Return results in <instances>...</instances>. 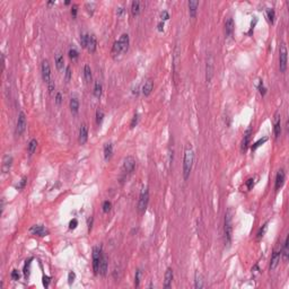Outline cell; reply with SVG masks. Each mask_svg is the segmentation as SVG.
<instances>
[{"instance_id": "6da1fadb", "label": "cell", "mask_w": 289, "mask_h": 289, "mask_svg": "<svg viewBox=\"0 0 289 289\" xmlns=\"http://www.w3.org/2000/svg\"><path fill=\"white\" fill-rule=\"evenodd\" d=\"M129 44H130V39H129V35L128 34H122L120 36V39L116 42H114L113 46H112V51L111 54L113 58H118L120 55H123L124 53H127L128 50H129Z\"/></svg>"}, {"instance_id": "7a4b0ae2", "label": "cell", "mask_w": 289, "mask_h": 289, "mask_svg": "<svg viewBox=\"0 0 289 289\" xmlns=\"http://www.w3.org/2000/svg\"><path fill=\"white\" fill-rule=\"evenodd\" d=\"M193 162H194V153L190 144H187L184 150V158H183V179L187 181L192 171Z\"/></svg>"}, {"instance_id": "3957f363", "label": "cell", "mask_w": 289, "mask_h": 289, "mask_svg": "<svg viewBox=\"0 0 289 289\" xmlns=\"http://www.w3.org/2000/svg\"><path fill=\"white\" fill-rule=\"evenodd\" d=\"M225 241L227 245H230L232 242V235H233V223H232V210H227L226 215H225Z\"/></svg>"}, {"instance_id": "277c9868", "label": "cell", "mask_w": 289, "mask_h": 289, "mask_svg": "<svg viewBox=\"0 0 289 289\" xmlns=\"http://www.w3.org/2000/svg\"><path fill=\"white\" fill-rule=\"evenodd\" d=\"M148 202H149V191L147 187H144L140 192L138 201V213H144L148 207Z\"/></svg>"}, {"instance_id": "5b68a950", "label": "cell", "mask_w": 289, "mask_h": 289, "mask_svg": "<svg viewBox=\"0 0 289 289\" xmlns=\"http://www.w3.org/2000/svg\"><path fill=\"white\" fill-rule=\"evenodd\" d=\"M287 62H288V51L285 44H281L279 50V69L280 72H286L287 70Z\"/></svg>"}, {"instance_id": "8992f818", "label": "cell", "mask_w": 289, "mask_h": 289, "mask_svg": "<svg viewBox=\"0 0 289 289\" xmlns=\"http://www.w3.org/2000/svg\"><path fill=\"white\" fill-rule=\"evenodd\" d=\"M26 125H27V121H26V115L23 111H20L18 113V119H17V124H16V133L18 136H22L24 131L26 130Z\"/></svg>"}, {"instance_id": "52a82bcc", "label": "cell", "mask_w": 289, "mask_h": 289, "mask_svg": "<svg viewBox=\"0 0 289 289\" xmlns=\"http://www.w3.org/2000/svg\"><path fill=\"white\" fill-rule=\"evenodd\" d=\"M102 254V249L99 246H95L93 249V270L95 275H98V265Z\"/></svg>"}, {"instance_id": "ba28073f", "label": "cell", "mask_w": 289, "mask_h": 289, "mask_svg": "<svg viewBox=\"0 0 289 289\" xmlns=\"http://www.w3.org/2000/svg\"><path fill=\"white\" fill-rule=\"evenodd\" d=\"M213 71H215V63H213V58L210 54L207 58V65H206V80L207 82H210L213 77Z\"/></svg>"}, {"instance_id": "9c48e42d", "label": "cell", "mask_w": 289, "mask_h": 289, "mask_svg": "<svg viewBox=\"0 0 289 289\" xmlns=\"http://www.w3.org/2000/svg\"><path fill=\"white\" fill-rule=\"evenodd\" d=\"M41 71H42L43 80H44V82L48 84V82L52 79L51 68H50V63H49L48 60H43L42 66H41Z\"/></svg>"}, {"instance_id": "30bf717a", "label": "cell", "mask_w": 289, "mask_h": 289, "mask_svg": "<svg viewBox=\"0 0 289 289\" xmlns=\"http://www.w3.org/2000/svg\"><path fill=\"white\" fill-rule=\"evenodd\" d=\"M136 168V159L132 156H127L123 160V171L127 174H131Z\"/></svg>"}, {"instance_id": "8fae6325", "label": "cell", "mask_w": 289, "mask_h": 289, "mask_svg": "<svg viewBox=\"0 0 289 289\" xmlns=\"http://www.w3.org/2000/svg\"><path fill=\"white\" fill-rule=\"evenodd\" d=\"M13 162H14V159H13V156H10V155H5L3 158V174H7L9 173V171H10V168H12L13 166Z\"/></svg>"}, {"instance_id": "7c38bea8", "label": "cell", "mask_w": 289, "mask_h": 289, "mask_svg": "<svg viewBox=\"0 0 289 289\" xmlns=\"http://www.w3.org/2000/svg\"><path fill=\"white\" fill-rule=\"evenodd\" d=\"M108 258L103 253L102 256H101V261H99V265H98V273L101 276H103V277H105L106 273H108Z\"/></svg>"}, {"instance_id": "4fadbf2b", "label": "cell", "mask_w": 289, "mask_h": 289, "mask_svg": "<svg viewBox=\"0 0 289 289\" xmlns=\"http://www.w3.org/2000/svg\"><path fill=\"white\" fill-rule=\"evenodd\" d=\"M285 177H286V175H285V171L283 170L278 171L277 176H276V183H275L276 191L280 190L281 187H282L283 183H285Z\"/></svg>"}, {"instance_id": "5bb4252c", "label": "cell", "mask_w": 289, "mask_h": 289, "mask_svg": "<svg viewBox=\"0 0 289 289\" xmlns=\"http://www.w3.org/2000/svg\"><path fill=\"white\" fill-rule=\"evenodd\" d=\"M79 144H85L86 142H87L88 140V127L85 124V123H82L81 125H80V129H79Z\"/></svg>"}, {"instance_id": "9a60e30c", "label": "cell", "mask_w": 289, "mask_h": 289, "mask_svg": "<svg viewBox=\"0 0 289 289\" xmlns=\"http://www.w3.org/2000/svg\"><path fill=\"white\" fill-rule=\"evenodd\" d=\"M251 134H252V129L249 128V129L245 131V133H244L243 141H242V147H241L242 153L246 151L247 147H249V144H250V140H251Z\"/></svg>"}, {"instance_id": "2e32d148", "label": "cell", "mask_w": 289, "mask_h": 289, "mask_svg": "<svg viewBox=\"0 0 289 289\" xmlns=\"http://www.w3.org/2000/svg\"><path fill=\"white\" fill-rule=\"evenodd\" d=\"M29 232H31L33 235H37V236H46L49 234V232L42 226V225H34V226H32Z\"/></svg>"}, {"instance_id": "e0dca14e", "label": "cell", "mask_w": 289, "mask_h": 289, "mask_svg": "<svg viewBox=\"0 0 289 289\" xmlns=\"http://www.w3.org/2000/svg\"><path fill=\"white\" fill-rule=\"evenodd\" d=\"M281 253L280 251H273L271 255V261H270V270H275L280 262Z\"/></svg>"}, {"instance_id": "ac0fdd59", "label": "cell", "mask_w": 289, "mask_h": 289, "mask_svg": "<svg viewBox=\"0 0 289 289\" xmlns=\"http://www.w3.org/2000/svg\"><path fill=\"white\" fill-rule=\"evenodd\" d=\"M275 127H273V132H275V137L276 138H279L281 134V119H280V115H279V113H276V116H275Z\"/></svg>"}, {"instance_id": "d6986e66", "label": "cell", "mask_w": 289, "mask_h": 289, "mask_svg": "<svg viewBox=\"0 0 289 289\" xmlns=\"http://www.w3.org/2000/svg\"><path fill=\"white\" fill-rule=\"evenodd\" d=\"M96 48H97L96 37H95V35L89 34V36H88V44H87L88 52H89V53H94V52L96 51Z\"/></svg>"}, {"instance_id": "ffe728a7", "label": "cell", "mask_w": 289, "mask_h": 289, "mask_svg": "<svg viewBox=\"0 0 289 289\" xmlns=\"http://www.w3.org/2000/svg\"><path fill=\"white\" fill-rule=\"evenodd\" d=\"M154 89V81L153 79H147L146 80V82H144V85L142 86V94H144V96H149L151 94V92H153Z\"/></svg>"}, {"instance_id": "44dd1931", "label": "cell", "mask_w": 289, "mask_h": 289, "mask_svg": "<svg viewBox=\"0 0 289 289\" xmlns=\"http://www.w3.org/2000/svg\"><path fill=\"white\" fill-rule=\"evenodd\" d=\"M172 281H173V270L171 268H167L165 272V280H164V288H170L172 286Z\"/></svg>"}, {"instance_id": "7402d4cb", "label": "cell", "mask_w": 289, "mask_h": 289, "mask_svg": "<svg viewBox=\"0 0 289 289\" xmlns=\"http://www.w3.org/2000/svg\"><path fill=\"white\" fill-rule=\"evenodd\" d=\"M187 6H189V13H190V16L192 18H194L197 16V12H198L199 1H197V0H191V1L187 3Z\"/></svg>"}, {"instance_id": "603a6c76", "label": "cell", "mask_w": 289, "mask_h": 289, "mask_svg": "<svg viewBox=\"0 0 289 289\" xmlns=\"http://www.w3.org/2000/svg\"><path fill=\"white\" fill-rule=\"evenodd\" d=\"M141 6H142V3H140V1H138V0L132 1V3H131V14H132L133 17L138 16V15L141 13Z\"/></svg>"}, {"instance_id": "cb8c5ba5", "label": "cell", "mask_w": 289, "mask_h": 289, "mask_svg": "<svg viewBox=\"0 0 289 289\" xmlns=\"http://www.w3.org/2000/svg\"><path fill=\"white\" fill-rule=\"evenodd\" d=\"M235 29V24H234V19L233 18H228L225 23V33H226L227 36H230L233 35V32Z\"/></svg>"}, {"instance_id": "d4e9b609", "label": "cell", "mask_w": 289, "mask_h": 289, "mask_svg": "<svg viewBox=\"0 0 289 289\" xmlns=\"http://www.w3.org/2000/svg\"><path fill=\"white\" fill-rule=\"evenodd\" d=\"M54 61H55V67L59 71L63 70V67H65V58L61 53H57L55 54V58H54Z\"/></svg>"}, {"instance_id": "484cf974", "label": "cell", "mask_w": 289, "mask_h": 289, "mask_svg": "<svg viewBox=\"0 0 289 289\" xmlns=\"http://www.w3.org/2000/svg\"><path fill=\"white\" fill-rule=\"evenodd\" d=\"M112 155H113V144L111 142H108L104 144V158L108 160L112 157Z\"/></svg>"}, {"instance_id": "4316f807", "label": "cell", "mask_w": 289, "mask_h": 289, "mask_svg": "<svg viewBox=\"0 0 289 289\" xmlns=\"http://www.w3.org/2000/svg\"><path fill=\"white\" fill-rule=\"evenodd\" d=\"M70 110L72 114H77L79 111V101L76 97H71L70 99Z\"/></svg>"}, {"instance_id": "83f0119b", "label": "cell", "mask_w": 289, "mask_h": 289, "mask_svg": "<svg viewBox=\"0 0 289 289\" xmlns=\"http://www.w3.org/2000/svg\"><path fill=\"white\" fill-rule=\"evenodd\" d=\"M102 92H103V86L101 84V81L97 80V81H95V85H94V96L96 97V98H99V97L102 96Z\"/></svg>"}, {"instance_id": "f1b7e54d", "label": "cell", "mask_w": 289, "mask_h": 289, "mask_svg": "<svg viewBox=\"0 0 289 289\" xmlns=\"http://www.w3.org/2000/svg\"><path fill=\"white\" fill-rule=\"evenodd\" d=\"M84 78H85L86 82H91L93 79V74H92V69L88 65H85L84 67Z\"/></svg>"}, {"instance_id": "f546056e", "label": "cell", "mask_w": 289, "mask_h": 289, "mask_svg": "<svg viewBox=\"0 0 289 289\" xmlns=\"http://www.w3.org/2000/svg\"><path fill=\"white\" fill-rule=\"evenodd\" d=\"M288 236L286 237V239H285V243H283V247H282V251H280L281 255H282V258L285 261L288 260Z\"/></svg>"}, {"instance_id": "4dcf8cb0", "label": "cell", "mask_w": 289, "mask_h": 289, "mask_svg": "<svg viewBox=\"0 0 289 289\" xmlns=\"http://www.w3.org/2000/svg\"><path fill=\"white\" fill-rule=\"evenodd\" d=\"M36 147H37V140L36 139H32L31 141H29V146H27V150H29V155H33V154L35 153Z\"/></svg>"}, {"instance_id": "1f68e13d", "label": "cell", "mask_w": 289, "mask_h": 289, "mask_svg": "<svg viewBox=\"0 0 289 289\" xmlns=\"http://www.w3.org/2000/svg\"><path fill=\"white\" fill-rule=\"evenodd\" d=\"M194 287H196L197 289H200L203 287V280H202V276L199 273V272H197L196 273V280H194Z\"/></svg>"}, {"instance_id": "d6a6232c", "label": "cell", "mask_w": 289, "mask_h": 289, "mask_svg": "<svg viewBox=\"0 0 289 289\" xmlns=\"http://www.w3.org/2000/svg\"><path fill=\"white\" fill-rule=\"evenodd\" d=\"M31 264H32V259H29V261H26L25 265H24V276H25V278L29 277V273H31Z\"/></svg>"}, {"instance_id": "836d02e7", "label": "cell", "mask_w": 289, "mask_h": 289, "mask_svg": "<svg viewBox=\"0 0 289 289\" xmlns=\"http://www.w3.org/2000/svg\"><path fill=\"white\" fill-rule=\"evenodd\" d=\"M266 141H268V137H264V138L259 139V140L255 142V144H252V150H256V149H258L260 146H262V144H263L264 142H266Z\"/></svg>"}, {"instance_id": "e575fe53", "label": "cell", "mask_w": 289, "mask_h": 289, "mask_svg": "<svg viewBox=\"0 0 289 289\" xmlns=\"http://www.w3.org/2000/svg\"><path fill=\"white\" fill-rule=\"evenodd\" d=\"M88 36H89V34H81L80 35V45H81V48L84 49H87V44H88Z\"/></svg>"}, {"instance_id": "d590c367", "label": "cell", "mask_w": 289, "mask_h": 289, "mask_svg": "<svg viewBox=\"0 0 289 289\" xmlns=\"http://www.w3.org/2000/svg\"><path fill=\"white\" fill-rule=\"evenodd\" d=\"M103 120H104V112L98 108V110L96 111V123H97V125L102 124Z\"/></svg>"}, {"instance_id": "8d00e7d4", "label": "cell", "mask_w": 289, "mask_h": 289, "mask_svg": "<svg viewBox=\"0 0 289 289\" xmlns=\"http://www.w3.org/2000/svg\"><path fill=\"white\" fill-rule=\"evenodd\" d=\"M266 16H268V19H269V22L271 24L275 23V17H276V14H275V10L272 8H269L268 10H266Z\"/></svg>"}, {"instance_id": "74e56055", "label": "cell", "mask_w": 289, "mask_h": 289, "mask_svg": "<svg viewBox=\"0 0 289 289\" xmlns=\"http://www.w3.org/2000/svg\"><path fill=\"white\" fill-rule=\"evenodd\" d=\"M71 77H72V71H71L70 66H67V67H66V72H65L66 81H70Z\"/></svg>"}, {"instance_id": "f35d334b", "label": "cell", "mask_w": 289, "mask_h": 289, "mask_svg": "<svg viewBox=\"0 0 289 289\" xmlns=\"http://www.w3.org/2000/svg\"><path fill=\"white\" fill-rule=\"evenodd\" d=\"M266 229H268V223H265V224L260 228V230L258 232V239H260L261 237H263L264 234H265V232H266Z\"/></svg>"}, {"instance_id": "ab89813d", "label": "cell", "mask_w": 289, "mask_h": 289, "mask_svg": "<svg viewBox=\"0 0 289 289\" xmlns=\"http://www.w3.org/2000/svg\"><path fill=\"white\" fill-rule=\"evenodd\" d=\"M68 54H69V58H70V59H72V60H76L77 58L79 57V54H78V51H77L76 49H74V48L69 50V53H68Z\"/></svg>"}, {"instance_id": "60d3db41", "label": "cell", "mask_w": 289, "mask_h": 289, "mask_svg": "<svg viewBox=\"0 0 289 289\" xmlns=\"http://www.w3.org/2000/svg\"><path fill=\"white\" fill-rule=\"evenodd\" d=\"M46 85H48V91H49V93H50V94L52 95V94H53V91L55 89V84H54V79H53V78H52V79L50 80V81H49L48 84H46Z\"/></svg>"}, {"instance_id": "b9f144b4", "label": "cell", "mask_w": 289, "mask_h": 289, "mask_svg": "<svg viewBox=\"0 0 289 289\" xmlns=\"http://www.w3.org/2000/svg\"><path fill=\"white\" fill-rule=\"evenodd\" d=\"M111 208H112V203H111L108 200H106V201L103 202V211H104L105 213H108V211L111 210Z\"/></svg>"}, {"instance_id": "7bdbcfd3", "label": "cell", "mask_w": 289, "mask_h": 289, "mask_svg": "<svg viewBox=\"0 0 289 289\" xmlns=\"http://www.w3.org/2000/svg\"><path fill=\"white\" fill-rule=\"evenodd\" d=\"M140 276H141V271L138 269L136 271V277H134V286L136 287H139V285H140Z\"/></svg>"}, {"instance_id": "ee69618b", "label": "cell", "mask_w": 289, "mask_h": 289, "mask_svg": "<svg viewBox=\"0 0 289 289\" xmlns=\"http://www.w3.org/2000/svg\"><path fill=\"white\" fill-rule=\"evenodd\" d=\"M26 182H27V177H23L22 181L19 182V184L16 185V189H17V190H23L26 185Z\"/></svg>"}, {"instance_id": "f6af8a7d", "label": "cell", "mask_w": 289, "mask_h": 289, "mask_svg": "<svg viewBox=\"0 0 289 289\" xmlns=\"http://www.w3.org/2000/svg\"><path fill=\"white\" fill-rule=\"evenodd\" d=\"M138 121H139V114H134L132 118V121H131L130 123V128L132 129V128H134L137 124H138Z\"/></svg>"}, {"instance_id": "bcb514c9", "label": "cell", "mask_w": 289, "mask_h": 289, "mask_svg": "<svg viewBox=\"0 0 289 289\" xmlns=\"http://www.w3.org/2000/svg\"><path fill=\"white\" fill-rule=\"evenodd\" d=\"M258 89L260 91V94L262 95V96H264L265 95V93H266V88L264 87L263 86V81L261 80L260 81V84H259V86H258Z\"/></svg>"}, {"instance_id": "7dc6e473", "label": "cell", "mask_w": 289, "mask_h": 289, "mask_svg": "<svg viewBox=\"0 0 289 289\" xmlns=\"http://www.w3.org/2000/svg\"><path fill=\"white\" fill-rule=\"evenodd\" d=\"M75 279H76V275H75V272L74 271H70L68 273V282H69V285H72V283H74V281H75Z\"/></svg>"}, {"instance_id": "c3c4849f", "label": "cell", "mask_w": 289, "mask_h": 289, "mask_svg": "<svg viewBox=\"0 0 289 289\" xmlns=\"http://www.w3.org/2000/svg\"><path fill=\"white\" fill-rule=\"evenodd\" d=\"M19 278H20L19 272H18L17 270H13L12 271V279L13 280H18Z\"/></svg>"}, {"instance_id": "681fc988", "label": "cell", "mask_w": 289, "mask_h": 289, "mask_svg": "<svg viewBox=\"0 0 289 289\" xmlns=\"http://www.w3.org/2000/svg\"><path fill=\"white\" fill-rule=\"evenodd\" d=\"M61 102H62V94L60 93V92H58V93L55 94V103H57L58 105H60Z\"/></svg>"}, {"instance_id": "f907efd6", "label": "cell", "mask_w": 289, "mask_h": 289, "mask_svg": "<svg viewBox=\"0 0 289 289\" xmlns=\"http://www.w3.org/2000/svg\"><path fill=\"white\" fill-rule=\"evenodd\" d=\"M77 226H78V220H77L76 218H74L70 221V224H69V228H70V229H75Z\"/></svg>"}, {"instance_id": "816d5d0a", "label": "cell", "mask_w": 289, "mask_h": 289, "mask_svg": "<svg viewBox=\"0 0 289 289\" xmlns=\"http://www.w3.org/2000/svg\"><path fill=\"white\" fill-rule=\"evenodd\" d=\"M49 283H50V278L44 276L43 277V285H44V287H49Z\"/></svg>"}, {"instance_id": "f5cc1de1", "label": "cell", "mask_w": 289, "mask_h": 289, "mask_svg": "<svg viewBox=\"0 0 289 289\" xmlns=\"http://www.w3.org/2000/svg\"><path fill=\"white\" fill-rule=\"evenodd\" d=\"M77 8H78V7H77L76 5H74L72 8H71V15H72V17L74 18H76V16H77Z\"/></svg>"}, {"instance_id": "db71d44e", "label": "cell", "mask_w": 289, "mask_h": 289, "mask_svg": "<svg viewBox=\"0 0 289 289\" xmlns=\"http://www.w3.org/2000/svg\"><path fill=\"white\" fill-rule=\"evenodd\" d=\"M162 18H163V20H167L168 18H170V14H168V13L165 10V12L162 13Z\"/></svg>"}, {"instance_id": "11a10c76", "label": "cell", "mask_w": 289, "mask_h": 289, "mask_svg": "<svg viewBox=\"0 0 289 289\" xmlns=\"http://www.w3.org/2000/svg\"><path fill=\"white\" fill-rule=\"evenodd\" d=\"M123 13H124V8H123V7H119V8L116 9V14H118V16H122Z\"/></svg>"}, {"instance_id": "9f6ffc18", "label": "cell", "mask_w": 289, "mask_h": 289, "mask_svg": "<svg viewBox=\"0 0 289 289\" xmlns=\"http://www.w3.org/2000/svg\"><path fill=\"white\" fill-rule=\"evenodd\" d=\"M157 27H158L157 29H158L159 32H163V31H164V22H160V23H159L158 25H157Z\"/></svg>"}, {"instance_id": "6f0895ef", "label": "cell", "mask_w": 289, "mask_h": 289, "mask_svg": "<svg viewBox=\"0 0 289 289\" xmlns=\"http://www.w3.org/2000/svg\"><path fill=\"white\" fill-rule=\"evenodd\" d=\"M253 181H254V180H253V179H250L249 181H247V183H246V184H247V187H249V189H252L253 184H254V183H253Z\"/></svg>"}, {"instance_id": "680465c9", "label": "cell", "mask_w": 289, "mask_h": 289, "mask_svg": "<svg viewBox=\"0 0 289 289\" xmlns=\"http://www.w3.org/2000/svg\"><path fill=\"white\" fill-rule=\"evenodd\" d=\"M92 223H93V218L88 219V230L92 229Z\"/></svg>"}, {"instance_id": "91938a15", "label": "cell", "mask_w": 289, "mask_h": 289, "mask_svg": "<svg viewBox=\"0 0 289 289\" xmlns=\"http://www.w3.org/2000/svg\"><path fill=\"white\" fill-rule=\"evenodd\" d=\"M54 3H55L54 1H50V3H48V5L49 6H51V5H54Z\"/></svg>"}]
</instances>
